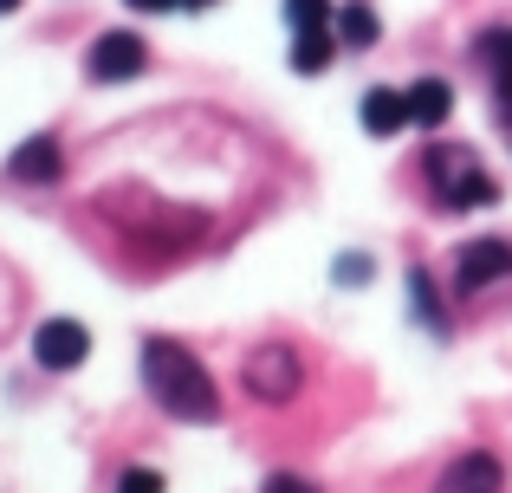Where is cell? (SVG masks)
Instances as JSON below:
<instances>
[{
	"label": "cell",
	"instance_id": "obj_1",
	"mask_svg": "<svg viewBox=\"0 0 512 493\" xmlns=\"http://www.w3.org/2000/svg\"><path fill=\"white\" fill-rule=\"evenodd\" d=\"M143 390L175 422H214L221 416V390H214L208 364L175 338H143Z\"/></svg>",
	"mask_w": 512,
	"mask_h": 493
},
{
	"label": "cell",
	"instance_id": "obj_2",
	"mask_svg": "<svg viewBox=\"0 0 512 493\" xmlns=\"http://www.w3.org/2000/svg\"><path fill=\"white\" fill-rule=\"evenodd\" d=\"M422 176H428V195H435L441 208H493L500 202L493 169L480 163L467 143H435V150L422 156Z\"/></svg>",
	"mask_w": 512,
	"mask_h": 493
},
{
	"label": "cell",
	"instance_id": "obj_3",
	"mask_svg": "<svg viewBox=\"0 0 512 493\" xmlns=\"http://www.w3.org/2000/svg\"><path fill=\"white\" fill-rule=\"evenodd\" d=\"M240 383H247L253 403H292V396L305 390V364L292 344H260V351H247V364H240Z\"/></svg>",
	"mask_w": 512,
	"mask_h": 493
},
{
	"label": "cell",
	"instance_id": "obj_4",
	"mask_svg": "<svg viewBox=\"0 0 512 493\" xmlns=\"http://www.w3.org/2000/svg\"><path fill=\"white\" fill-rule=\"evenodd\" d=\"M85 72H91V85H130V78L150 72V46H143V33H130V26H111V33L91 39Z\"/></svg>",
	"mask_w": 512,
	"mask_h": 493
},
{
	"label": "cell",
	"instance_id": "obj_5",
	"mask_svg": "<svg viewBox=\"0 0 512 493\" xmlns=\"http://www.w3.org/2000/svg\"><path fill=\"white\" fill-rule=\"evenodd\" d=\"M506 279H512V241H500V234H480L454 253V299H474V292L506 286Z\"/></svg>",
	"mask_w": 512,
	"mask_h": 493
},
{
	"label": "cell",
	"instance_id": "obj_6",
	"mask_svg": "<svg viewBox=\"0 0 512 493\" xmlns=\"http://www.w3.org/2000/svg\"><path fill=\"white\" fill-rule=\"evenodd\" d=\"M33 357H39V370H78L91 357V331L78 318H46L33 331Z\"/></svg>",
	"mask_w": 512,
	"mask_h": 493
},
{
	"label": "cell",
	"instance_id": "obj_7",
	"mask_svg": "<svg viewBox=\"0 0 512 493\" xmlns=\"http://www.w3.org/2000/svg\"><path fill=\"white\" fill-rule=\"evenodd\" d=\"M7 176H13V182H26V189H46V182H59V176H65V150H59V137H26L20 150L7 156Z\"/></svg>",
	"mask_w": 512,
	"mask_h": 493
},
{
	"label": "cell",
	"instance_id": "obj_8",
	"mask_svg": "<svg viewBox=\"0 0 512 493\" xmlns=\"http://www.w3.org/2000/svg\"><path fill=\"white\" fill-rule=\"evenodd\" d=\"M506 487V468L487 455V448H474V455L448 461V474L435 481V493H500Z\"/></svg>",
	"mask_w": 512,
	"mask_h": 493
},
{
	"label": "cell",
	"instance_id": "obj_9",
	"mask_svg": "<svg viewBox=\"0 0 512 493\" xmlns=\"http://www.w3.org/2000/svg\"><path fill=\"white\" fill-rule=\"evenodd\" d=\"M402 98H409V124L415 130H441V124H448V111H454L448 78H415V91H402Z\"/></svg>",
	"mask_w": 512,
	"mask_h": 493
},
{
	"label": "cell",
	"instance_id": "obj_10",
	"mask_svg": "<svg viewBox=\"0 0 512 493\" xmlns=\"http://www.w3.org/2000/svg\"><path fill=\"white\" fill-rule=\"evenodd\" d=\"M363 130H370V137H396V130H409V98H402V91H363Z\"/></svg>",
	"mask_w": 512,
	"mask_h": 493
},
{
	"label": "cell",
	"instance_id": "obj_11",
	"mask_svg": "<svg viewBox=\"0 0 512 493\" xmlns=\"http://www.w3.org/2000/svg\"><path fill=\"white\" fill-rule=\"evenodd\" d=\"M331 33H338V46H376V7L370 0H344L338 7V20H331Z\"/></svg>",
	"mask_w": 512,
	"mask_h": 493
},
{
	"label": "cell",
	"instance_id": "obj_12",
	"mask_svg": "<svg viewBox=\"0 0 512 493\" xmlns=\"http://www.w3.org/2000/svg\"><path fill=\"white\" fill-rule=\"evenodd\" d=\"M409 312L422 318L435 338H448V312H441V299H435V279L422 273V266H409Z\"/></svg>",
	"mask_w": 512,
	"mask_h": 493
},
{
	"label": "cell",
	"instance_id": "obj_13",
	"mask_svg": "<svg viewBox=\"0 0 512 493\" xmlns=\"http://www.w3.org/2000/svg\"><path fill=\"white\" fill-rule=\"evenodd\" d=\"M331 52H338V33H292V72H299V78L325 72Z\"/></svg>",
	"mask_w": 512,
	"mask_h": 493
},
{
	"label": "cell",
	"instance_id": "obj_14",
	"mask_svg": "<svg viewBox=\"0 0 512 493\" xmlns=\"http://www.w3.org/2000/svg\"><path fill=\"white\" fill-rule=\"evenodd\" d=\"M331 20H338L331 0H286V26L292 33H331Z\"/></svg>",
	"mask_w": 512,
	"mask_h": 493
},
{
	"label": "cell",
	"instance_id": "obj_15",
	"mask_svg": "<svg viewBox=\"0 0 512 493\" xmlns=\"http://www.w3.org/2000/svg\"><path fill=\"white\" fill-rule=\"evenodd\" d=\"M370 273H376L370 253H344V260H338V286H363Z\"/></svg>",
	"mask_w": 512,
	"mask_h": 493
},
{
	"label": "cell",
	"instance_id": "obj_16",
	"mask_svg": "<svg viewBox=\"0 0 512 493\" xmlns=\"http://www.w3.org/2000/svg\"><path fill=\"white\" fill-rule=\"evenodd\" d=\"M117 493H163V474H156V468H124Z\"/></svg>",
	"mask_w": 512,
	"mask_h": 493
},
{
	"label": "cell",
	"instance_id": "obj_17",
	"mask_svg": "<svg viewBox=\"0 0 512 493\" xmlns=\"http://www.w3.org/2000/svg\"><path fill=\"white\" fill-rule=\"evenodd\" d=\"M260 493H312V481H299V474H273Z\"/></svg>",
	"mask_w": 512,
	"mask_h": 493
},
{
	"label": "cell",
	"instance_id": "obj_18",
	"mask_svg": "<svg viewBox=\"0 0 512 493\" xmlns=\"http://www.w3.org/2000/svg\"><path fill=\"white\" fill-rule=\"evenodd\" d=\"M137 13H169V7H182V0H130Z\"/></svg>",
	"mask_w": 512,
	"mask_h": 493
},
{
	"label": "cell",
	"instance_id": "obj_19",
	"mask_svg": "<svg viewBox=\"0 0 512 493\" xmlns=\"http://www.w3.org/2000/svg\"><path fill=\"white\" fill-rule=\"evenodd\" d=\"M182 7H188V13H201V7H214V0H182Z\"/></svg>",
	"mask_w": 512,
	"mask_h": 493
},
{
	"label": "cell",
	"instance_id": "obj_20",
	"mask_svg": "<svg viewBox=\"0 0 512 493\" xmlns=\"http://www.w3.org/2000/svg\"><path fill=\"white\" fill-rule=\"evenodd\" d=\"M13 7H20V0H0V13H13Z\"/></svg>",
	"mask_w": 512,
	"mask_h": 493
}]
</instances>
